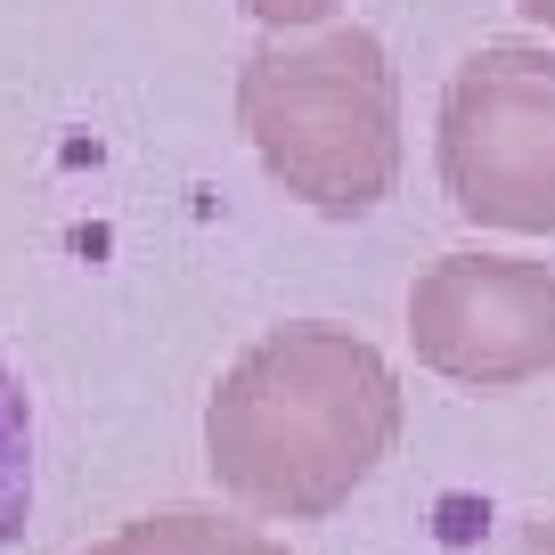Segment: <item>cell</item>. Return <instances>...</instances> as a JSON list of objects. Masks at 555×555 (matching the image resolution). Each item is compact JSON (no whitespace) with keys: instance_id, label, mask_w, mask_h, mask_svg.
Segmentation results:
<instances>
[{"instance_id":"6","label":"cell","mask_w":555,"mask_h":555,"mask_svg":"<svg viewBox=\"0 0 555 555\" xmlns=\"http://www.w3.org/2000/svg\"><path fill=\"white\" fill-rule=\"evenodd\" d=\"M99 555H278L270 539H245L229 522H196V515H172V522H147V531L115 539Z\"/></svg>"},{"instance_id":"2","label":"cell","mask_w":555,"mask_h":555,"mask_svg":"<svg viewBox=\"0 0 555 555\" xmlns=\"http://www.w3.org/2000/svg\"><path fill=\"white\" fill-rule=\"evenodd\" d=\"M245 131L302 205L335 221L384 205L400 180V82L384 41L335 25V34L261 50L245 66Z\"/></svg>"},{"instance_id":"8","label":"cell","mask_w":555,"mask_h":555,"mask_svg":"<svg viewBox=\"0 0 555 555\" xmlns=\"http://www.w3.org/2000/svg\"><path fill=\"white\" fill-rule=\"evenodd\" d=\"M490 555H555V522H522L515 539H499Z\"/></svg>"},{"instance_id":"9","label":"cell","mask_w":555,"mask_h":555,"mask_svg":"<svg viewBox=\"0 0 555 555\" xmlns=\"http://www.w3.org/2000/svg\"><path fill=\"white\" fill-rule=\"evenodd\" d=\"M515 9H522V17H539V25L555 34V0H515Z\"/></svg>"},{"instance_id":"1","label":"cell","mask_w":555,"mask_h":555,"mask_svg":"<svg viewBox=\"0 0 555 555\" xmlns=\"http://www.w3.org/2000/svg\"><path fill=\"white\" fill-rule=\"evenodd\" d=\"M400 434L384 351L344 327H278L212 392V474L261 515H327Z\"/></svg>"},{"instance_id":"3","label":"cell","mask_w":555,"mask_h":555,"mask_svg":"<svg viewBox=\"0 0 555 555\" xmlns=\"http://www.w3.org/2000/svg\"><path fill=\"white\" fill-rule=\"evenodd\" d=\"M441 189L466 221L555 237V50L490 41L441 99Z\"/></svg>"},{"instance_id":"4","label":"cell","mask_w":555,"mask_h":555,"mask_svg":"<svg viewBox=\"0 0 555 555\" xmlns=\"http://www.w3.org/2000/svg\"><path fill=\"white\" fill-rule=\"evenodd\" d=\"M409 344L466 392H506L555 367V270L515 254H450L416 278Z\"/></svg>"},{"instance_id":"7","label":"cell","mask_w":555,"mask_h":555,"mask_svg":"<svg viewBox=\"0 0 555 555\" xmlns=\"http://www.w3.org/2000/svg\"><path fill=\"white\" fill-rule=\"evenodd\" d=\"M254 17H270V25H302V17H327L335 0H245Z\"/></svg>"},{"instance_id":"5","label":"cell","mask_w":555,"mask_h":555,"mask_svg":"<svg viewBox=\"0 0 555 555\" xmlns=\"http://www.w3.org/2000/svg\"><path fill=\"white\" fill-rule=\"evenodd\" d=\"M25 515H34V400L0 360V555L25 539Z\"/></svg>"}]
</instances>
